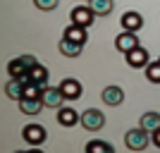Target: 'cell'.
<instances>
[{
  "instance_id": "obj_1",
  "label": "cell",
  "mask_w": 160,
  "mask_h": 153,
  "mask_svg": "<svg viewBox=\"0 0 160 153\" xmlns=\"http://www.w3.org/2000/svg\"><path fill=\"white\" fill-rule=\"evenodd\" d=\"M148 141H151V134L141 125L136 127V129H129V132L124 134V144H127V148H132V151H143V148L148 146Z\"/></svg>"
},
{
  "instance_id": "obj_2",
  "label": "cell",
  "mask_w": 160,
  "mask_h": 153,
  "mask_svg": "<svg viewBox=\"0 0 160 153\" xmlns=\"http://www.w3.org/2000/svg\"><path fill=\"white\" fill-rule=\"evenodd\" d=\"M36 58L33 55H22V58H14L10 65H7V72H10V77H24V74L31 72V67L36 65Z\"/></svg>"
},
{
  "instance_id": "obj_3",
  "label": "cell",
  "mask_w": 160,
  "mask_h": 153,
  "mask_svg": "<svg viewBox=\"0 0 160 153\" xmlns=\"http://www.w3.org/2000/svg\"><path fill=\"white\" fill-rule=\"evenodd\" d=\"M81 125L88 132H98L100 127L105 125V115L100 113L98 108H88L86 113H81Z\"/></svg>"
},
{
  "instance_id": "obj_4",
  "label": "cell",
  "mask_w": 160,
  "mask_h": 153,
  "mask_svg": "<svg viewBox=\"0 0 160 153\" xmlns=\"http://www.w3.org/2000/svg\"><path fill=\"white\" fill-rule=\"evenodd\" d=\"M69 19L74 22V24H79V27H91L96 19V12L91 10L88 5H79V7H74L72 12H69Z\"/></svg>"
},
{
  "instance_id": "obj_5",
  "label": "cell",
  "mask_w": 160,
  "mask_h": 153,
  "mask_svg": "<svg viewBox=\"0 0 160 153\" xmlns=\"http://www.w3.org/2000/svg\"><path fill=\"white\" fill-rule=\"evenodd\" d=\"M22 136H24V141H27L29 146H41L43 141H46V129L41 125H27L24 129H22Z\"/></svg>"
},
{
  "instance_id": "obj_6",
  "label": "cell",
  "mask_w": 160,
  "mask_h": 153,
  "mask_svg": "<svg viewBox=\"0 0 160 153\" xmlns=\"http://www.w3.org/2000/svg\"><path fill=\"white\" fill-rule=\"evenodd\" d=\"M41 98H43V105H46V108H53V110H55V108H62V103L67 100L60 86H58V89H55V86H46Z\"/></svg>"
},
{
  "instance_id": "obj_7",
  "label": "cell",
  "mask_w": 160,
  "mask_h": 153,
  "mask_svg": "<svg viewBox=\"0 0 160 153\" xmlns=\"http://www.w3.org/2000/svg\"><path fill=\"white\" fill-rule=\"evenodd\" d=\"M136 46H139V38H136V31H127V29H124V31H122L120 36L115 38V48H117L120 53H124V55H127L129 50H134Z\"/></svg>"
},
{
  "instance_id": "obj_8",
  "label": "cell",
  "mask_w": 160,
  "mask_h": 153,
  "mask_svg": "<svg viewBox=\"0 0 160 153\" xmlns=\"http://www.w3.org/2000/svg\"><path fill=\"white\" fill-rule=\"evenodd\" d=\"M148 62H151V60H148V50H146V48L136 46L134 50L127 53V65L129 67H136V69H139V67H146Z\"/></svg>"
},
{
  "instance_id": "obj_9",
  "label": "cell",
  "mask_w": 160,
  "mask_h": 153,
  "mask_svg": "<svg viewBox=\"0 0 160 153\" xmlns=\"http://www.w3.org/2000/svg\"><path fill=\"white\" fill-rule=\"evenodd\" d=\"M58 122L62 127H74L77 122H81V115L74 108H58Z\"/></svg>"
},
{
  "instance_id": "obj_10",
  "label": "cell",
  "mask_w": 160,
  "mask_h": 153,
  "mask_svg": "<svg viewBox=\"0 0 160 153\" xmlns=\"http://www.w3.org/2000/svg\"><path fill=\"white\" fill-rule=\"evenodd\" d=\"M60 89H62V93H65V98H67V100H77V98H81V84H79L77 79H62Z\"/></svg>"
},
{
  "instance_id": "obj_11",
  "label": "cell",
  "mask_w": 160,
  "mask_h": 153,
  "mask_svg": "<svg viewBox=\"0 0 160 153\" xmlns=\"http://www.w3.org/2000/svg\"><path fill=\"white\" fill-rule=\"evenodd\" d=\"M100 98H103V103H108V105H120L122 100H124V91H122L120 86H105Z\"/></svg>"
},
{
  "instance_id": "obj_12",
  "label": "cell",
  "mask_w": 160,
  "mask_h": 153,
  "mask_svg": "<svg viewBox=\"0 0 160 153\" xmlns=\"http://www.w3.org/2000/svg\"><path fill=\"white\" fill-rule=\"evenodd\" d=\"M81 48H84V43H77V41H69L62 36L60 41V53L65 55V58H79L81 55Z\"/></svg>"
},
{
  "instance_id": "obj_13",
  "label": "cell",
  "mask_w": 160,
  "mask_h": 153,
  "mask_svg": "<svg viewBox=\"0 0 160 153\" xmlns=\"http://www.w3.org/2000/svg\"><path fill=\"white\" fill-rule=\"evenodd\" d=\"M88 7L96 12V17H108L115 10V0H88Z\"/></svg>"
},
{
  "instance_id": "obj_14",
  "label": "cell",
  "mask_w": 160,
  "mask_h": 153,
  "mask_svg": "<svg viewBox=\"0 0 160 153\" xmlns=\"http://www.w3.org/2000/svg\"><path fill=\"white\" fill-rule=\"evenodd\" d=\"M41 108H46L43 105V98H22L19 100V110L24 115H38Z\"/></svg>"
},
{
  "instance_id": "obj_15",
  "label": "cell",
  "mask_w": 160,
  "mask_h": 153,
  "mask_svg": "<svg viewBox=\"0 0 160 153\" xmlns=\"http://www.w3.org/2000/svg\"><path fill=\"white\" fill-rule=\"evenodd\" d=\"M122 27L127 29V31H139L143 27V17L139 12H124L122 14Z\"/></svg>"
},
{
  "instance_id": "obj_16",
  "label": "cell",
  "mask_w": 160,
  "mask_h": 153,
  "mask_svg": "<svg viewBox=\"0 0 160 153\" xmlns=\"http://www.w3.org/2000/svg\"><path fill=\"white\" fill-rule=\"evenodd\" d=\"M65 38H69V41H77V43H86V27H79V24H69V27L65 29Z\"/></svg>"
},
{
  "instance_id": "obj_17",
  "label": "cell",
  "mask_w": 160,
  "mask_h": 153,
  "mask_svg": "<svg viewBox=\"0 0 160 153\" xmlns=\"http://www.w3.org/2000/svg\"><path fill=\"white\" fill-rule=\"evenodd\" d=\"M141 127H143L148 134H153L155 129H160V113H146V115H141Z\"/></svg>"
},
{
  "instance_id": "obj_18",
  "label": "cell",
  "mask_w": 160,
  "mask_h": 153,
  "mask_svg": "<svg viewBox=\"0 0 160 153\" xmlns=\"http://www.w3.org/2000/svg\"><path fill=\"white\" fill-rule=\"evenodd\" d=\"M29 77H31V81H36V84H41V86H48V69L41 62H36V65L31 67V72H29Z\"/></svg>"
},
{
  "instance_id": "obj_19",
  "label": "cell",
  "mask_w": 160,
  "mask_h": 153,
  "mask_svg": "<svg viewBox=\"0 0 160 153\" xmlns=\"http://www.w3.org/2000/svg\"><path fill=\"white\" fill-rule=\"evenodd\" d=\"M43 89L41 84H36V81H27L24 84V98H41L43 96Z\"/></svg>"
},
{
  "instance_id": "obj_20",
  "label": "cell",
  "mask_w": 160,
  "mask_h": 153,
  "mask_svg": "<svg viewBox=\"0 0 160 153\" xmlns=\"http://www.w3.org/2000/svg\"><path fill=\"white\" fill-rule=\"evenodd\" d=\"M143 69H146V79L151 84H160V62H148Z\"/></svg>"
},
{
  "instance_id": "obj_21",
  "label": "cell",
  "mask_w": 160,
  "mask_h": 153,
  "mask_svg": "<svg viewBox=\"0 0 160 153\" xmlns=\"http://www.w3.org/2000/svg\"><path fill=\"white\" fill-rule=\"evenodd\" d=\"M86 151L88 153H112V146L105 144V141H88V144H86Z\"/></svg>"
},
{
  "instance_id": "obj_22",
  "label": "cell",
  "mask_w": 160,
  "mask_h": 153,
  "mask_svg": "<svg viewBox=\"0 0 160 153\" xmlns=\"http://www.w3.org/2000/svg\"><path fill=\"white\" fill-rule=\"evenodd\" d=\"M33 3H36V7H38V10H55V7L60 5V0H33Z\"/></svg>"
},
{
  "instance_id": "obj_23",
  "label": "cell",
  "mask_w": 160,
  "mask_h": 153,
  "mask_svg": "<svg viewBox=\"0 0 160 153\" xmlns=\"http://www.w3.org/2000/svg\"><path fill=\"white\" fill-rule=\"evenodd\" d=\"M151 141H153L155 146H158V148H160V129H155V132H153V134H151Z\"/></svg>"
},
{
  "instance_id": "obj_24",
  "label": "cell",
  "mask_w": 160,
  "mask_h": 153,
  "mask_svg": "<svg viewBox=\"0 0 160 153\" xmlns=\"http://www.w3.org/2000/svg\"><path fill=\"white\" fill-rule=\"evenodd\" d=\"M158 62H160V60H158Z\"/></svg>"
}]
</instances>
